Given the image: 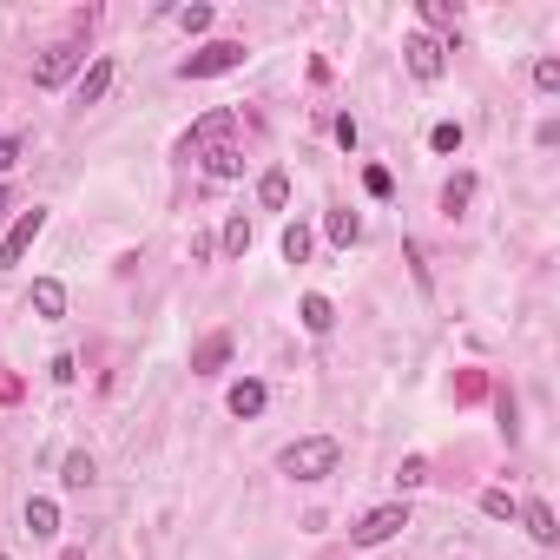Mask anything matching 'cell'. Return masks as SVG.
I'll use <instances>...</instances> for the list:
<instances>
[{
  "label": "cell",
  "mask_w": 560,
  "mask_h": 560,
  "mask_svg": "<svg viewBox=\"0 0 560 560\" xmlns=\"http://www.w3.org/2000/svg\"><path fill=\"white\" fill-rule=\"evenodd\" d=\"M297 317H304V330H310V336H330L336 310H330V297H304V304H297Z\"/></svg>",
  "instance_id": "obj_17"
},
{
  "label": "cell",
  "mask_w": 560,
  "mask_h": 560,
  "mask_svg": "<svg viewBox=\"0 0 560 560\" xmlns=\"http://www.w3.org/2000/svg\"><path fill=\"white\" fill-rule=\"evenodd\" d=\"M402 528H409V501H389V508H369L363 521H356L350 541L356 547H383V541H396Z\"/></svg>",
  "instance_id": "obj_5"
},
{
  "label": "cell",
  "mask_w": 560,
  "mask_h": 560,
  "mask_svg": "<svg viewBox=\"0 0 560 560\" xmlns=\"http://www.w3.org/2000/svg\"><path fill=\"white\" fill-rule=\"evenodd\" d=\"M442 53H448V47H442V40H429V33H409V40H402V60H409V73H416L422 86L442 80V66H448Z\"/></svg>",
  "instance_id": "obj_7"
},
{
  "label": "cell",
  "mask_w": 560,
  "mask_h": 560,
  "mask_svg": "<svg viewBox=\"0 0 560 560\" xmlns=\"http://www.w3.org/2000/svg\"><path fill=\"white\" fill-rule=\"evenodd\" d=\"M0 560H7V554H0Z\"/></svg>",
  "instance_id": "obj_35"
},
{
  "label": "cell",
  "mask_w": 560,
  "mask_h": 560,
  "mask_svg": "<svg viewBox=\"0 0 560 560\" xmlns=\"http://www.w3.org/2000/svg\"><path fill=\"white\" fill-rule=\"evenodd\" d=\"M336 462H343V448H336V435H304V442H290L284 455H277V468H284L290 481H330Z\"/></svg>",
  "instance_id": "obj_1"
},
{
  "label": "cell",
  "mask_w": 560,
  "mask_h": 560,
  "mask_svg": "<svg viewBox=\"0 0 560 560\" xmlns=\"http://www.w3.org/2000/svg\"><path fill=\"white\" fill-rule=\"evenodd\" d=\"M80 66H86V47H80V40H53V47L33 60V86H66Z\"/></svg>",
  "instance_id": "obj_4"
},
{
  "label": "cell",
  "mask_w": 560,
  "mask_h": 560,
  "mask_svg": "<svg viewBox=\"0 0 560 560\" xmlns=\"http://www.w3.org/2000/svg\"><path fill=\"white\" fill-rule=\"evenodd\" d=\"M20 396V376H0V402H14Z\"/></svg>",
  "instance_id": "obj_32"
},
{
  "label": "cell",
  "mask_w": 560,
  "mask_h": 560,
  "mask_svg": "<svg viewBox=\"0 0 560 560\" xmlns=\"http://www.w3.org/2000/svg\"><path fill=\"white\" fill-rule=\"evenodd\" d=\"M231 363V330H218V336H205L192 350V376H218V369Z\"/></svg>",
  "instance_id": "obj_9"
},
{
  "label": "cell",
  "mask_w": 560,
  "mask_h": 560,
  "mask_svg": "<svg viewBox=\"0 0 560 560\" xmlns=\"http://www.w3.org/2000/svg\"><path fill=\"white\" fill-rule=\"evenodd\" d=\"M231 416H264V383H257V376H244V383H231Z\"/></svg>",
  "instance_id": "obj_13"
},
{
  "label": "cell",
  "mask_w": 560,
  "mask_h": 560,
  "mask_svg": "<svg viewBox=\"0 0 560 560\" xmlns=\"http://www.w3.org/2000/svg\"><path fill=\"white\" fill-rule=\"evenodd\" d=\"M27 534H33V541H53V534H60V501L33 495L27 501Z\"/></svg>",
  "instance_id": "obj_12"
},
{
  "label": "cell",
  "mask_w": 560,
  "mask_h": 560,
  "mask_svg": "<svg viewBox=\"0 0 560 560\" xmlns=\"http://www.w3.org/2000/svg\"><path fill=\"white\" fill-rule=\"evenodd\" d=\"M211 20H218V14H211L205 0H192V7H178V27H185V33H211Z\"/></svg>",
  "instance_id": "obj_23"
},
{
  "label": "cell",
  "mask_w": 560,
  "mask_h": 560,
  "mask_svg": "<svg viewBox=\"0 0 560 560\" xmlns=\"http://www.w3.org/2000/svg\"><path fill=\"white\" fill-rule=\"evenodd\" d=\"M363 185H369V198H389V172H383V165H369Z\"/></svg>",
  "instance_id": "obj_31"
},
{
  "label": "cell",
  "mask_w": 560,
  "mask_h": 560,
  "mask_svg": "<svg viewBox=\"0 0 560 560\" xmlns=\"http://www.w3.org/2000/svg\"><path fill=\"white\" fill-rule=\"evenodd\" d=\"M251 251V218H231L224 224V257H244Z\"/></svg>",
  "instance_id": "obj_22"
},
{
  "label": "cell",
  "mask_w": 560,
  "mask_h": 560,
  "mask_svg": "<svg viewBox=\"0 0 560 560\" xmlns=\"http://www.w3.org/2000/svg\"><path fill=\"white\" fill-rule=\"evenodd\" d=\"M257 198H264L271 211H284L290 205V172H264V178H257Z\"/></svg>",
  "instance_id": "obj_19"
},
{
  "label": "cell",
  "mask_w": 560,
  "mask_h": 560,
  "mask_svg": "<svg viewBox=\"0 0 560 560\" xmlns=\"http://www.w3.org/2000/svg\"><path fill=\"white\" fill-rule=\"evenodd\" d=\"M495 409H501V435L514 442V435H521V429H514V389H501V396H495Z\"/></svg>",
  "instance_id": "obj_30"
},
{
  "label": "cell",
  "mask_w": 560,
  "mask_h": 560,
  "mask_svg": "<svg viewBox=\"0 0 560 560\" xmlns=\"http://www.w3.org/2000/svg\"><path fill=\"white\" fill-rule=\"evenodd\" d=\"M514 508H521V501H514L508 488H488V495H481V514H495V521H514Z\"/></svg>",
  "instance_id": "obj_24"
},
{
  "label": "cell",
  "mask_w": 560,
  "mask_h": 560,
  "mask_svg": "<svg viewBox=\"0 0 560 560\" xmlns=\"http://www.w3.org/2000/svg\"><path fill=\"white\" fill-rule=\"evenodd\" d=\"M534 86H541V93H560V60H541V66H534Z\"/></svg>",
  "instance_id": "obj_29"
},
{
  "label": "cell",
  "mask_w": 560,
  "mask_h": 560,
  "mask_svg": "<svg viewBox=\"0 0 560 560\" xmlns=\"http://www.w3.org/2000/svg\"><path fill=\"white\" fill-rule=\"evenodd\" d=\"M205 172H211V178H238V172H244V152H238V145H218V152L205 159Z\"/></svg>",
  "instance_id": "obj_20"
},
{
  "label": "cell",
  "mask_w": 560,
  "mask_h": 560,
  "mask_svg": "<svg viewBox=\"0 0 560 560\" xmlns=\"http://www.w3.org/2000/svg\"><path fill=\"white\" fill-rule=\"evenodd\" d=\"M40 231H47V211L33 205V211H20L14 224H7V238H0V271H14L20 257L33 251V238H40Z\"/></svg>",
  "instance_id": "obj_6"
},
{
  "label": "cell",
  "mask_w": 560,
  "mask_h": 560,
  "mask_svg": "<svg viewBox=\"0 0 560 560\" xmlns=\"http://www.w3.org/2000/svg\"><path fill=\"white\" fill-rule=\"evenodd\" d=\"M429 145H435V152H462V126H455V119H442V126L429 132Z\"/></svg>",
  "instance_id": "obj_27"
},
{
  "label": "cell",
  "mask_w": 560,
  "mask_h": 560,
  "mask_svg": "<svg viewBox=\"0 0 560 560\" xmlns=\"http://www.w3.org/2000/svg\"><path fill=\"white\" fill-rule=\"evenodd\" d=\"M7 211H14V192H7V185H0V224H7Z\"/></svg>",
  "instance_id": "obj_33"
},
{
  "label": "cell",
  "mask_w": 560,
  "mask_h": 560,
  "mask_svg": "<svg viewBox=\"0 0 560 560\" xmlns=\"http://www.w3.org/2000/svg\"><path fill=\"white\" fill-rule=\"evenodd\" d=\"M396 481H402V488H416V481H429V462H422V455H409V462L396 468Z\"/></svg>",
  "instance_id": "obj_28"
},
{
  "label": "cell",
  "mask_w": 560,
  "mask_h": 560,
  "mask_svg": "<svg viewBox=\"0 0 560 560\" xmlns=\"http://www.w3.org/2000/svg\"><path fill=\"white\" fill-rule=\"evenodd\" d=\"M33 317H47V323H60L66 317V284H53V277H33Z\"/></svg>",
  "instance_id": "obj_10"
},
{
  "label": "cell",
  "mask_w": 560,
  "mask_h": 560,
  "mask_svg": "<svg viewBox=\"0 0 560 560\" xmlns=\"http://www.w3.org/2000/svg\"><path fill=\"white\" fill-rule=\"evenodd\" d=\"M112 93V60H106V53H99V60L93 66H86V73H80V86H73V106H99V99H106Z\"/></svg>",
  "instance_id": "obj_8"
},
{
  "label": "cell",
  "mask_w": 560,
  "mask_h": 560,
  "mask_svg": "<svg viewBox=\"0 0 560 560\" xmlns=\"http://www.w3.org/2000/svg\"><path fill=\"white\" fill-rule=\"evenodd\" d=\"M422 20H429V27H442L448 40L462 33V7H448V0H422Z\"/></svg>",
  "instance_id": "obj_18"
},
{
  "label": "cell",
  "mask_w": 560,
  "mask_h": 560,
  "mask_svg": "<svg viewBox=\"0 0 560 560\" xmlns=\"http://www.w3.org/2000/svg\"><path fill=\"white\" fill-rule=\"evenodd\" d=\"M323 231H330L336 251H350V244L363 238V218H356V211H330V218H323Z\"/></svg>",
  "instance_id": "obj_15"
},
{
  "label": "cell",
  "mask_w": 560,
  "mask_h": 560,
  "mask_svg": "<svg viewBox=\"0 0 560 560\" xmlns=\"http://www.w3.org/2000/svg\"><path fill=\"white\" fill-rule=\"evenodd\" d=\"M244 66V40H211L192 60H178V80H218V73H238Z\"/></svg>",
  "instance_id": "obj_2"
},
{
  "label": "cell",
  "mask_w": 560,
  "mask_h": 560,
  "mask_svg": "<svg viewBox=\"0 0 560 560\" xmlns=\"http://www.w3.org/2000/svg\"><path fill=\"white\" fill-rule=\"evenodd\" d=\"M231 132H238V112L218 106V112H205V119L185 132V145H178V152H185V159H211L218 145H231Z\"/></svg>",
  "instance_id": "obj_3"
},
{
  "label": "cell",
  "mask_w": 560,
  "mask_h": 560,
  "mask_svg": "<svg viewBox=\"0 0 560 560\" xmlns=\"http://www.w3.org/2000/svg\"><path fill=\"white\" fill-rule=\"evenodd\" d=\"M93 475H99V468H93V455H86V448H73V455L60 462V481L73 488V495H80V488H93Z\"/></svg>",
  "instance_id": "obj_16"
},
{
  "label": "cell",
  "mask_w": 560,
  "mask_h": 560,
  "mask_svg": "<svg viewBox=\"0 0 560 560\" xmlns=\"http://www.w3.org/2000/svg\"><path fill=\"white\" fill-rule=\"evenodd\" d=\"M20 152H27V132H7V139H0V178L20 165Z\"/></svg>",
  "instance_id": "obj_26"
},
{
  "label": "cell",
  "mask_w": 560,
  "mask_h": 560,
  "mask_svg": "<svg viewBox=\"0 0 560 560\" xmlns=\"http://www.w3.org/2000/svg\"><path fill=\"white\" fill-rule=\"evenodd\" d=\"M60 560H86V554H80V547H66V554H60Z\"/></svg>",
  "instance_id": "obj_34"
},
{
  "label": "cell",
  "mask_w": 560,
  "mask_h": 560,
  "mask_svg": "<svg viewBox=\"0 0 560 560\" xmlns=\"http://www.w3.org/2000/svg\"><path fill=\"white\" fill-rule=\"evenodd\" d=\"M310 257V224H284V264H304Z\"/></svg>",
  "instance_id": "obj_21"
},
{
  "label": "cell",
  "mask_w": 560,
  "mask_h": 560,
  "mask_svg": "<svg viewBox=\"0 0 560 560\" xmlns=\"http://www.w3.org/2000/svg\"><path fill=\"white\" fill-rule=\"evenodd\" d=\"M468 198H475V172H455V178L442 185V218H462Z\"/></svg>",
  "instance_id": "obj_14"
},
{
  "label": "cell",
  "mask_w": 560,
  "mask_h": 560,
  "mask_svg": "<svg viewBox=\"0 0 560 560\" xmlns=\"http://www.w3.org/2000/svg\"><path fill=\"white\" fill-rule=\"evenodd\" d=\"M475 396H488V376H481V369H462V376H455V402H475Z\"/></svg>",
  "instance_id": "obj_25"
},
{
  "label": "cell",
  "mask_w": 560,
  "mask_h": 560,
  "mask_svg": "<svg viewBox=\"0 0 560 560\" xmlns=\"http://www.w3.org/2000/svg\"><path fill=\"white\" fill-rule=\"evenodd\" d=\"M514 514H521V528H528L541 547H554V541H560V528H554V508H547V501H521Z\"/></svg>",
  "instance_id": "obj_11"
}]
</instances>
